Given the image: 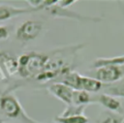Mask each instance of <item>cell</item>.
I'll use <instances>...</instances> for the list:
<instances>
[{"mask_svg":"<svg viewBox=\"0 0 124 123\" xmlns=\"http://www.w3.org/2000/svg\"><path fill=\"white\" fill-rule=\"evenodd\" d=\"M123 121H124V115L114 112H108L97 123H122Z\"/></svg>","mask_w":124,"mask_h":123,"instance_id":"17","label":"cell"},{"mask_svg":"<svg viewBox=\"0 0 124 123\" xmlns=\"http://www.w3.org/2000/svg\"><path fill=\"white\" fill-rule=\"evenodd\" d=\"M10 36V30L5 25H0V41L8 39Z\"/></svg>","mask_w":124,"mask_h":123,"instance_id":"18","label":"cell"},{"mask_svg":"<svg viewBox=\"0 0 124 123\" xmlns=\"http://www.w3.org/2000/svg\"><path fill=\"white\" fill-rule=\"evenodd\" d=\"M0 114L4 119H14L21 123H41L29 116L17 98L11 93H6L0 98Z\"/></svg>","mask_w":124,"mask_h":123,"instance_id":"2","label":"cell"},{"mask_svg":"<svg viewBox=\"0 0 124 123\" xmlns=\"http://www.w3.org/2000/svg\"><path fill=\"white\" fill-rule=\"evenodd\" d=\"M105 87V84L101 81L97 80L96 78L92 77L82 76L81 75V85L80 90H84L88 93H97L103 90Z\"/></svg>","mask_w":124,"mask_h":123,"instance_id":"10","label":"cell"},{"mask_svg":"<svg viewBox=\"0 0 124 123\" xmlns=\"http://www.w3.org/2000/svg\"><path fill=\"white\" fill-rule=\"evenodd\" d=\"M56 82H61L73 90H80L81 85V75L77 72H70L60 77Z\"/></svg>","mask_w":124,"mask_h":123,"instance_id":"11","label":"cell"},{"mask_svg":"<svg viewBox=\"0 0 124 123\" xmlns=\"http://www.w3.org/2000/svg\"><path fill=\"white\" fill-rule=\"evenodd\" d=\"M0 68L6 71L8 76H13L17 73L18 62L17 59L7 52L0 53Z\"/></svg>","mask_w":124,"mask_h":123,"instance_id":"9","label":"cell"},{"mask_svg":"<svg viewBox=\"0 0 124 123\" xmlns=\"http://www.w3.org/2000/svg\"><path fill=\"white\" fill-rule=\"evenodd\" d=\"M94 103L93 96L84 90H74L73 93V105L77 106H87Z\"/></svg>","mask_w":124,"mask_h":123,"instance_id":"13","label":"cell"},{"mask_svg":"<svg viewBox=\"0 0 124 123\" xmlns=\"http://www.w3.org/2000/svg\"><path fill=\"white\" fill-rule=\"evenodd\" d=\"M43 22L40 20H26L22 22L16 31V38L21 43H27L35 40L43 30Z\"/></svg>","mask_w":124,"mask_h":123,"instance_id":"3","label":"cell"},{"mask_svg":"<svg viewBox=\"0 0 124 123\" xmlns=\"http://www.w3.org/2000/svg\"><path fill=\"white\" fill-rule=\"evenodd\" d=\"M93 98H94V103L100 104L108 111L124 115V108L121 101L118 98L108 95L106 93H101L97 96H93Z\"/></svg>","mask_w":124,"mask_h":123,"instance_id":"6","label":"cell"},{"mask_svg":"<svg viewBox=\"0 0 124 123\" xmlns=\"http://www.w3.org/2000/svg\"><path fill=\"white\" fill-rule=\"evenodd\" d=\"M4 120H5V119H4V118L1 116V114H0V123H4V122H5Z\"/></svg>","mask_w":124,"mask_h":123,"instance_id":"20","label":"cell"},{"mask_svg":"<svg viewBox=\"0 0 124 123\" xmlns=\"http://www.w3.org/2000/svg\"><path fill=\"white\" fill-rule=\"evenodd\" d=\"M74 3H76V0H60V1H58L57 5L63 9H68Z\"/></svg>","mask_w":124,"mask_h":123,"instance_id":"19","label":"cell"},{"mask_svg":"<svg viewBox=\"0 0 124 123\" xmlns=\"http://www.w3.org/2000/svg\"><path fill=\"white\" fill-rule=\"evenodd\" d=\"M124 65V54L113 57H99L92 63V68L97 69L104 66H123Z\"/></svg>","mask_w":124,"mask_h":123,"instance_id":"12","label":"cell"},{"mask_svg":"<svg viewBox=\"0 0 124 123\" xmlns=\"http://www.w3.org/2000/svg\"><path fill=\"white\" fill-rule=\"evenodd\" d=\"M104 93L116 98H124V78L111 84H105Z\"/></svg>","mask_w":124,"mask_h":123,"instance_id":"14","label":"cell"},{"mask_svg":"<svg viewBox=\"0 0 124 123\" xmlns=\"http://www.w3.org/2000/svg\"><path fill=\"white\" fill-rule=\"evenodd\" d=\"M85 106H77V105H69L66 107V108L63 110V112L59 115L61 117H69V116H75V115H80L83 114V111L85 109Z\"/></svg>","mask_w":124,"mask_h":123,"instance_id":"16","label":"cell"},{"mask_svg":"<svg viewBox=\"0 0 124 123\" xmlns=\"http://www.w3.org/2000/svg\"><path fill=\"white\" fill-rule=\"evenodd\" d=\"M104 84H111L124 78L123 66H104L95 69L93 77Z\"/></svg>","mask_w":124,"mask_h":123,"instance_id":"4","label":"cell"},{"mask_svg":"<svg viewBox=\"0 0 124 123\" xmlns=\"http://www.w3.org/2000/svg\"><path fill=\"white\" fill-rule=\"evenodd\" d=\"M47 91L54 96L56 99L69 106L73 104V93L74 90L61 82H52L47 87Z\"/></svg>","mask_w":124,"mask_h":123,"instance_id":"7","label":"cell"},{"mask_svg":"<svg viewBox=\"0 0 124 123\" xmlns=\"http://www.w3.org/2000/svg\"><path fill=\"white\" fill-rule=\"evenodd\" d=\"M44 11L47 12L50 15H52L54 17L69 18V19H75V20L83 21V22H100V21H102V17L83 15H80L77 12L71 11L69 9H63V8L59 7L57 4L46 8V9H44Z\"/></svg>","mask_w":124,"mask_h":123,"instance_id":"5","label":"cell"},{"mask_svg":"<svg viewBox=\"0 0 124 123\" xmlns=\"http://www.w3.org/2000/svg\"><path fill=\"white\" fill-rule=\"evenodd\" d=\"M122 123H124V121H123V122H122Z\"/></svg>","mask_w":124,"mask_h":123,"instance_id":"21","label":"cell"},{"mask_svg":"<svg viewBox=\"0 0 124 123\" xmlns=\"http://www.w3.org/2000/svg\"><path fill=\"white\" fill-rule=\"evenodd\" d=\"M48 59V55L38 53L35 51L24 53L20 55L17 59L18 68L17 74L23 78L36 77L40 75Z\"/></svg>","mask_w":124,"mask_h":123,"instance_id":"1","label":"cell"},{"mask_svg":"<svg viewBox=\"0 0 124 123\" xmlns=\"http://www.w3.org/2000/svg\"><path fill=\"white\" fill-rule=\"evenodd\" d=\"M42 11V9H37V8H31V7H14L11 5H5L1 4L0 5V21L8 20L12 17H16L21 15H26V14H32Z\"/></svg>","mask_w":124,"mask_h":123,"instance_id":"8","label":"cell"},{"mask_svg":"<svg viewBox=\"0 0 124 123\" xmlns=\"http://www.w3.org/2000/svg\"><path fill=\"white\" fill-rule=\"evenodd\" d=\"M53 120L55 123H89L90 122L89 118L84 114L69 116V117H61L57 115L54 117Z\"/></svg>","mask_w":124,"mask_h":123,"instance_id":"15","label":"cell"}]
</instances>
